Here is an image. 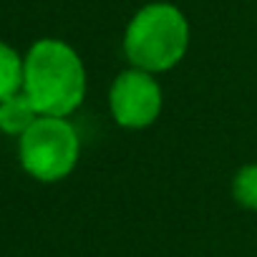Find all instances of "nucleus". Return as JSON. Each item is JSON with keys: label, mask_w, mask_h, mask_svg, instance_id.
<instances>
[{"label": "nucleus", "mask_w": 257, "mask_h": 257, "mask_svg": "<svg viewBox=\"0 0 257 257\" xmlns=\"http://www.w3.org/2000/svg\"><path fill=\"white\" fill-rule=\"evenodd\" d=\"M88 76L73 46L58 38L36 41L23 56V93L41 116H71L86 98Z\"/></svg>", "instance_id": "obj_1"}, {"label": "nucleus", "mask_w": 257, "mask_h": 257, "mask_svg": "<svg viewBox=\"0 0 257 257\" xmlns=\"http://www.w3.org/2000/svg\"><path fill=\"white\" fill-rule=\"evenodd\" d=\"M187 48L189 23L172 3H149L139 8L123 31V56L128 66L154 76L179 66Z\"/></svg>", "instance_id": "obj_2"}, {"label": "nucleus", "mask_w": 257, "mask_h": 257, "mask_svg": "<svg viewBox=\"0 0 257 257\" xmlns=\"http://www.w3.org/2000/svg\"><path fill=\"white\" fill-rule=\"evenodd\" d=\"M81 157V137L66 116H38L18 139V162L28 177L43 184L63 182Z\"/></svg>", "instance_id": "obj_3"}, {"label": "nucleus", "mask_w": 257, "mask_h": 257, "mask_svg": "<svg viewBox=\"0 0 257 257\" xmlns=\"http://www.w3.org/2000/svg\"><path fill=\"white\" fill-rule=\"evenodd\" d=\"M162 108L164 91L154 73L128 66L111 81L108 111L121 128H132V132L149 128L162 116Z\"/></svg>", "instance_id": "obj_4"}, {"label": "nucleus", "mask_w": 257, "mask_h": 257, "mask_svg": "<svg viewBox=\"0 0 257 257\" xmlns=\"http://www.w3.org/2000/svg\"><path fill=\"white\" fill-rule=\"evenodd\" d=\"M38 111L31 103V98L21 91L6 101H0V132L6 137H23L28 128L38 121Z\"/></svg>", "instance_id": "obj_5"}, {"label": "nucleus", "mask_w": 257, "mask_h": 257, "mask_svg": "<svg viewBox=\"0 0 257 257\" xmlns=\"http://www.w3.org/2000/svg\"><path fill=\"white\" fill-rule=\"evenodd\" d=\"M23 91V56L0 41V101Z\"/></svg>", "instance_id": "obj_6"}, {"label": "nucleus", "mask_w": 257, "mask_h": 257, "mask_svg": "<svg viewBox=\"0 0 257 257\" xmlns=\"http://www.w3.org/2000/svg\"><path fill=\"white\" fill-rule=\"evenodd\" d=\"M232 197L239 207L257 212V164H244L232 177Z\"/></svg>", "instance_id": "obj_7"}]
</instances>
